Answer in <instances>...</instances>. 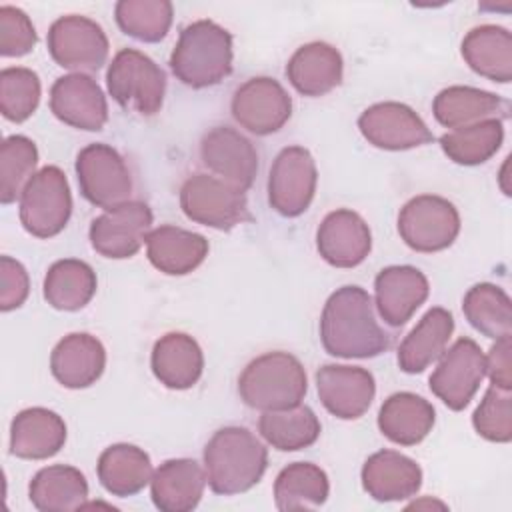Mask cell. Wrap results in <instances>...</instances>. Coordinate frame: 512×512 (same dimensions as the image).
I'll list each match as a JSON object with an SVG mask.
<instances>
[{
    "mask_svg": "<svg viewBox=\"0 0 512 512\" xmlns=\"http://www.w3.org/2000/svg\"><path fill=\"white\" fill-rule=\"evenodd\" d=\"M434 420V406L414 392H396L388 396L378 412L380 432L400 446L422 442L432 432Z\"/></svg>",
    "mask_w": 512,
    "mask_h": 512,
    "instance_id": "29",
    "label": "cell"
},
{
    "mask_svg": "<svg viewBox=\"0 0 512 512\" xmlns=\"http://www.w3.org/2000/svg\"><path fill=\"white\" fill-rule=\"evenodd\" d=\"M76 176L82 196L96 208H116L130 200L132 176L116 148L96 142L76 156Z\"/></svg>",
    "mask_w": 512,
    "mask_h": 512,
    "instance_id": "9",
    "label": "cell"
},
{
    "mask_svg": "<svg viewBox=\"0 0 512 512\" xmlns=\"http://www.w3.org/2000/svg\"><path fill=\"white\" fill-rule=\"evenodd\" d=\"M152 220L154 216L146 202L128 200L96 216L90 224L88 238L92 248L104 258H130L146 242Z\"/></svg>",
    "mask_w": 512,
    "mask_h": 512,
    "instance_id": "14",
    "label": "cell"
},
{
    "mask_svg": "<svg viewBox=\"0 0 512 512\" xmlns=\"http://www.w3.org/2000/svg\"><path fill=\"white\" fill-rule=\"evenodd\" d=\"M180 208L196 224L232 230L250 220L246 192L212 174H194L180 188Z\"/></svg>",
    "mask_w": 512,
    "mask_h": 512,
    "instance_id": "7",
    "label": "cell"
},
{
    "mask_svg": "<svg viewBox=\"0 0 512 512\" xmlns=\"http://www.w3.org/2000/svg\"><path fill=\"white\" fill-rule=\"evenodd\" d=\"M106 368V350L102 342L88 332L64 336L50 354L52 376L70 390L92 386Z\"/></svg>",
    "mask_w": 512,
    "mask_h": 512,
    "instance_id": "21",
    "label": "cell"
},
{
    "mask_svg": "<svg viewBox=\"0 0 512 512\" xmlns=\"http://www.w3.org/2000/svg\"><path fill=\"white\" fill-rule=\"evenodd\" d=\"M28 498L40 512L80 510L88 498L84 474L68 464H54L38 470L28 486Z\"/></svg>",
    "mask_w": 512,
    "mask_h": 512,
    "instance_id": "32",
    "label": "cell"
},
{
    "mask_svg": "<svg viewBox=\"0 0 512 512\" xmlns=\"http://www.w3.org/2000/svg\"><path fill=\"white\" fill-rule=\"evenodd\" d=\"M462 312L470 326L486 338H502L512 334V302L496 284L480 282L472 286L464 300Z\"/></svg>",
    "mask_w": 512,
    "mask_h": 512,
    "instance_id": "37",
    "label": "cell"
},
{
    "mask_svg": "<svg viewBox=\"0 0 512 512\" xmlns=\"http://www.w3.org/2000/svg\"><path fill=\"white\" fill-rule=\"evenodd\" d=\"M36 166H38V148L30 138L22 134L4 138L0 146V202L2 204H12L20 200L24 188L36 174Z\"/></svg>",
    "mask_w": 512,
    "mask_h": 512,
    "instance_id": "40",
    "label": "cell"
},
{
    "mask_svg": "<svg viewBox=\"0 0 512 512\" xmlns=\"http://www.w3.org/2000/svg\"><path fill=\"white\" fill-rule=\"evenodd\" d=\"M96 272L76 258L54 262L44 276V300L62 312L82 310L96 294Z\"/></svg>",
    "mask_w": 512,
    "mask_h": 512,
    "instance_id": "34",
    "label": "cell"
},
{
    "mask_svg": "<svg viewBox=\"0 0 512 512\" xmlns=\"http://www.w3.org/2000/svg\"><path fill=\"white\" fill-rule=\"evenodd\" d=\"M266 466V446L244 426H224L204 446L206 482L220 496L248 492L260 482Z\"/></svg>",
    "mask_w": 512,
    "mask_h": 512,
    "instance_id": "2",
    "label": "cell"
},
{
    "mask_svg": "<svg viewBox=\"0 0 512 512\" xmlns=\"http://www.w3.org/2000/svg\"><path fill=\"white\" fill-rule=\"evenodd\" d=\"M420 506H440V508H446V504H442V502H436V500H424V502H412L410 504V508H420Z\"/></svg>",
    "mask_w": 512,
    "mask_h": 512,
    "instance_id": "46",
    "label": "cell"
},
{
    "mask_svg": "<svg viewBox=\"0 0 512 512\" xmlns=\"http://www.w3.org/2000/svg\"><path fill=\"white\" fill-rule=\"evenodd\" d=\"M118 28L138 42H160L174 16V6L168 0H120L114 6Z\"/></svg>",
    "mask_w": 512,
    "mask_h": 512,
    "instance_id": "39",
    "label": "cell"
},
{
    "mask_svg": "<svg viewBox=\"0 0 512 512\" xmlns=\"http://www.w3.org/2000/svg\"><path fill=\"white\" fill-rule=\"evenodd\" d=\"M150 366L160 384L170 390L192 388L204 370L200 344L184 332H168L154 342Z\"/></svg>",
    "mask_w": 512,
    "mask_h": 512,
    "instance_id": "27",
    "label": "cell"
},
{
    "mask_svg": "<svg viewBox=\"0 0 512 512\" xmlns=\"http://www.w3.org/2000/svg\"><path fill=\"white\" fill-rule=\"evenodd\" d=\"M108 48L102 26L80 14L60 16L48 30V52L66 70L80 74L100 70L106 64Z\"/></svg>",
    "mask_w": 512,
    "mask_h": 512,
    "instance_id": "11",
    "label": "cell"
},
{
    "mask_svg": "<svg viewBox=\"0 0 512 512\" xmlns=\"http://www.w3.org/2000/svg\"><path fill=\"white\" fill-rule=\"evenodd\" d=\"M486 376L492 386L512 390V342L510 336H502L490 348L486 356Z\"/></svg>",
    "mask_w": 512,
    "mask_h": 512,
    "instance_id": "45",
    "label": "cell"
},
{
    "mask_svg": "<svg viewBox=\"0 0 512 512\" xmlns=\"http://www.w3.org/2000/svg\"><path fill=\"white\" fill-rule=\"evenodd\" d=\"M36 30L28 14L16 6H0V54L4 58H18L34 50Z\"/></svg>",
    "mask_w": 512,
    "mask_h": 512,
    "instance_id": "43",
    "label": "cell"
},
{
    "mask_svg": "<svg viewBox=\"0 0 512 512\" xmlns=\"http://www.w3.org/2000/svg\"><path fill=\"white\" fill-rule=\"evenodd\" d=\"M398 234L416 252H440L454 244L460 234L456 206L434 194L410 198L398 214Z\"/></svg>",
    "mask_w": 512,
    "mask_h": 512,
    "instance_id": "8",
    "label": "cell"
},
{
    "mask_svg": "<svg viewBox=\"0 0 512 512\" xmlns=\"http://www.w3.org/2000/svg\"><path fill=\"white\" fill-rule=\"evenodd\" d=\"M206 472L192 458H172L162 462L150 480V496L162 512H190L202 500Z\"/></svg>",
    "mask_w": 512,
    "mask_h": 512,
    "instance_id": "23",
    "label": "cell"
},
{
    "mask_svg": "<svg viewBox=\"0 0 512 512\" xmlns=\"http://www.w3.org/2000/svg\"><path fill=\"white\" fill-rule=\"evenodd\" d=\"M260 436L280 452H294L312 446L320 432V420L306 404H298L286 410L262 412L258 420Z\"/></svg>",
    "mask_w": 512,
    "mask_h": 512,
    "instance_id": "35",
    "label": "cell"
},
{
    "mask_svg": "<svg viewBox=\"0 0 512 512\" xmlns=\"http://www.w3.org/2000/svg\"><path fill=\"white\" fill-rule=\"evenodd\" d=\"M486 376V356L472 338H458L442 352L430 376L432 394L450 410H464Z\"/></svg>",
    "mask_w": 512,
    "mask_h": 512,
    "instance_id": "12",
    "label": "cell"
},
{
    "mask_svg": "<svg viewBox=\"0 0 512 512\" xmlns=\"http://www.w3.org/2000/svg\"><path fill=\"white\" fill-rule=\"evenodd\" d=\"M474 430L498 444L512 440V396L510 390L490 386L472 416Z\"/></svg>",
    "mask_w": 512,
    "mask_h": 512,
    "instance_id": "42",
    "label": "cell"
},
{
    "mask_svg": "<svg viewBox=\"0 0 512 512\" xmlns=\"http://www.w3.org/2000/svg\"><path fill=\"white\" fill-rule=\"evenodd\" d=\"M106 86L116 104L140 116H154L164 102L166 76L144 52L122 48L106 70Z\"/></svg>",
    "mask_w": 512,
    "mask_h": 512,
    "instance_id": "5",
    "label": "cell"
},
{
    "mask_svg": "<svg viewBox=\"0 0 512 512\" xmlns=\"http://www.w3.org/2000/svg\"><path fill=\"white\" fill-rule=\"evenodd\" d=\"M316 248L330 266L354 268L370 254L372 234L358 212L340 208L326 214L320 222L316 230Z\"/></svg>",
    "mask_w": 512,
    "mask_h": 512,
    "instance_id": "19",
    "label": "cell"
},
{
    "mask_svg": "<svg viewBox=\"0 0 512 512\" xmlns=\"http://www.w3.org/2000/svg\"><path fill=\"white\" fill-rule=\"evenodd\" d=\"M428 292V278L418 268L408 264L388 266L374 280V306L388 326L398 328L426 302Z\"/></svg>",
    "mask_w": 512,
    "mask_h": 512,
    "instance_id": "20",
    "label": "cell"
},
{
    "mask_svg": "<svg viewBox=\"0 0 512 512\" xmlns=\"http://www.w3.org/2000/svg\"><path fill=\"white\" fill-rule=\"evenodd\" d=\"M462 58L480 76L508 84L512 80V34L496 24L472 28L462 40Z\"/></svg>",
    "mask_w": 512,
    "mask_h": 512,
    "instance_id": "31",
    "label": "cell"
},
{
    "mask_svg": "<svg viewBox=\"0 0 512 512\" xmlns=\"http://www.w3.org/2000/svg\"><path fill=\"white\" fill-rule=\"evenodd\" d=\"M316 390L322 406L340 420L360 418L372 404L376 382L362 366L326 364L316 372Z\"/></svg>",
    "mask_w": 512,
    "mask_h": 512,
    "instance_id": "18",
    "label": "cell"
},
{
    "mask_svg": "<svg viewBox=\"0 0 512 512\" xmlns=\"http://www.w3.org/2000/svg\"><path fill=\"white\" fill-rule=\"evenodd\" d=\"M98 480L112 496H134L152 480L150 456L134 444H112L98 458Z\"/></svg>",
    "mask_w": 512,
    "mask_h": 512,
    "instance_id": "33",
    "label": "cell"
},
{
    "mask_svg": "<svg viewBox=\"0 0 512 512\" xmlns=\"http://www.w3.org/2000/svg\"><path fill=\"white\" fill-rule=\"evenodd\" d=\"M72 214V194L58 166L40 168L20 196V222L36 238L60 234Z\"/></svg>",
    "mask_w": 512,
    "mask_h": 512,
    "instance_id": "6",
    "label": "cell"
},
{
    "mask_svg": "<svg viewBox=\"0 0 512 512\" xmlns=\"http://www.w3.org/2000/svg\"><path fill=\"white\" fill-rule=\"evenodd\" d=\"M358 128L368 144L390 152L418 148L434 140L426 122L402 102L368 106L358 118Z\"/></svg>",
    "mask_w": 512,
    "mask_h": 512,
    "instance_id": "15",
    "label": "cell"
},
{
    "mask_svg": "<svg viewBox=\"0 0 512 512\" xmlns=\"http://www.w3.org/2000/svg\"><path fill=\"white\" fill-rule=\"evenodd\" d=\"M454 332V318L446 308H430L398 346V366L406 374H420L436 362Z\"/></svg>",
    "mask_w": 512,
    "mask_h": 512,
    "instance_id": "30",
    "label": "cell"
},
{
    "mask_svg": "<svg viewBox=\"0 0 512 512\" xmlns=\"http://www.w3.org/2000/svg\"><path fill=\"white\" fill-rule=\"evenodd\" d=\"M308 390V378L302 362L282 350L266 352L242 370L238 394L254 410H286L302 404Z\"/></svg>",
    "mask_w": 512,
    "mask_h": 512,
    "instance_id": "4",
    "label": "cell"
},
{
    "mask_svg": "<svg viewBox=\"0 0 512 512\" xmlns=\"http://www.w3.org/2000/svg\"><path fill=\"white\" fill-rule=\"evenodd\" d=\"M146 256L156 270L168 276H184L208 256V240L202 234L164 224L148 232Z\"/></svg>",
    "mask_w": 512,
    "mask_h": 512,
    "instance_id": "28",
    "label": "cell"
},
{
    "mask_svg": "<svg viewBox=\"0 0 512 512\" xmlns=\"http://www.w3.org/2000/svg\"><path fill=\"white\" fill-rule=\"evenodd\" d=\"M326 472L312 462H292L274 480V504L278 510L318 508L328 500Z\"/></svg>",
    "mask_w": 512,
    "mask_h": 512,
    "instance_id": "36",
    "label": "cell"
},
{
    "mask_svg": "<svg viewBox=\"0 0 512 512\" xmlns=\"http://www.w3.org/2000/svg\"><path fill=\"white\" fill-rule=\"evenodd\" d=\"M66 424L48 408L20 410L10 424V452L22 460H46L64 448Z\"/></svg>",
    "mask_w": 512,
    "mask_h": 512,
    "instance_id": "24",
    "label": "cell"
},
{
    "mask_svg": "<svg viewBox=\"0 0 512 512\" xmlns=\"http://www.w3.org/2000/svg\"><path fill=\"white\" fill-rule=\"evenodd\" d=\"M200 160L212 176L246 192L258 172L254 144L230 126H216L200 140Z\"/></svg>",
    "mask_w": 512,
    "mask_h": 512,
    "instance_id": "16",
    "label": "cell"
},
{
    "mask_svg": "<svg viewBox=\"0 0 512 512\" xmlns=\"http://www.w3.org/2000/svg\"><path fill=\"white\" fill-rule=\"evenodd\" d=\"M30 292V280L26 268L10 258H0V310L10 312L20 308Z\"/></svg>",
    "mask_w": 512,
    "mask_h": 512,
    "instance_id": "44",
    "label": "cell"
},
{
    "mask_svg": "<svg viewBox=\"0 0 512 512\" xmlns=\"http://www.w3.org/2000/svg\"><path fill=\"white\" fill-rule=\"evenodd\" d=\"M52 114L78 130L98 132L108 122V104L102 88L88 74L60 76L50 88Z\"/></svg>",
    "mask_w": 512,
    "mask_h": 512,
    "instance_id": "17",
    "label": "cell"
},
{
    "mask_svg": "<svg viewBox=\"0 0 512 512\" xmlns=\"http://www.w3.org/2000/svg\"><path fill=\"white\" fill-rule=\"evenodd\" d=\"M232 60L230 32L212 20H196L182 28L170 70L184 86L200 90L220 84L232 72Z\"/></svg>",
    "mask_w": 512,
    "mask_h": 512,
    "instance_id": "3",
    "label": "cell"
},
{
    "mask_svg": "<svg viewBox=\"0 0 512 512\" xmlns=\"http://www.w3.org/2000/svg\"><path fill=\"white\" fill-rule=\"evenodd\" d=\"M502 120L490 118L440 136L442 152L460 166H478L490 160L502 146Z\"/></svg>",
    "mask_w": 512,
    "mask_h": 512,
    "instance_id": "38",
    "label": "cell"
},
{
    "mask_svg": "<svg viewBox=\"0 0 512 512\" xmlns=\"http://www.w3.org/2000/svg\"><path fill=\"white\" fill-rule=\"evenodd\" d=\"M320 340L336 358H374L392 344L376 320L372 296L360 286H342L330 294L320 316Z\"/></svg>",
    "mask_w": 512,
    "mask_h": 512,
    "instance_id": "1",
    "label": "cell"
},
{
    "mask_svg": "<svg viewBox=\"0 0 512 512\" xmlns=\"http://www.w3.org/2000/svg\"><path fill=\"white\" fill-rule=\"evenodd\" d=\"M318 170L304 146H286L274 158L268 172V202L284 218H296L314 200Z\"/></svg>",
    "mask_w": 512,
    "mask_h": 512,
    "instance_id": "10",
    "label": "cell"
},
{
    "mask_svg": "<svg viewBox=\"0 0 512 512\" xmlns=\"http://www.w3.org/2000/svg\"><path fill=\"white\" fill-rule=\"evenodd\" d=\"M232 118L250 134L278 132L292 116V98L284 86L268 76H254L234 90Z\"/></svg>",
    "mask_w": 512,
    "mask_h": 512,
    "instance_id": "13",
    "label": "cell"
},
{
    "mask_svg": "<svg viewBox=\"0 0 512 512\" xmlns=\"http://www.w3.org/2000/svg\"><path fill=\"white\" fill-rule=\"evenodd\" d=\"M344 74L342 54L326 42L300 46L286 64V76L302 96H324L340 86Z\"/></svg>",
    "mask_w": 512,
    "mask_h": 512,
    "instance_id": "25",
    "label": "cell"
},
{
    "mask_svg": "<svg viewBox=\"0 0 512 512\" xmlns=\"http://www.w3.org/2000/svg\"><path fill=\"white\" fill-rule=\"evenodd\" d=\"M362 486L378 502L412 498L422 486V468L416 460L396 450H380L368 456L360 472Z\"/></svg>",
    "mask_w": 512,
    "mask_h": 512,
    "instance_id": "22",
    "label": "cell"
},
{
    "mask_svg": "<svg viewBox=\"0 0 512 512\" xmlns=\"http://www.w3.org/2000/svg\"><path fill=\"white\" fill-rule=\"evenodd\" d=\"M40 78L34 70L12 66L0 72V112L10 122L28 120L40 104Z\"/></svg>",
    "mask_w": 512,
    "mask_h": 512,
    "instance_id": "41",
    "label": "cell"
},
{
    "mask_svg": "<svg viewBox=\"0 0 512 512\" xmlns=\"http://www.w3.org/2000/svg\"><path fill=\"white\" fill-rule=\"evenodd\" d=\"M432 112L442 126L456 130L490 118H508L510 102L488 90L472 86H448L434 96Z\"/></svg>",
    "mask_w": 512,
    "mask_h": 512,
    "instance_id": "26",
    "label": "cell"
}]
</instances>
